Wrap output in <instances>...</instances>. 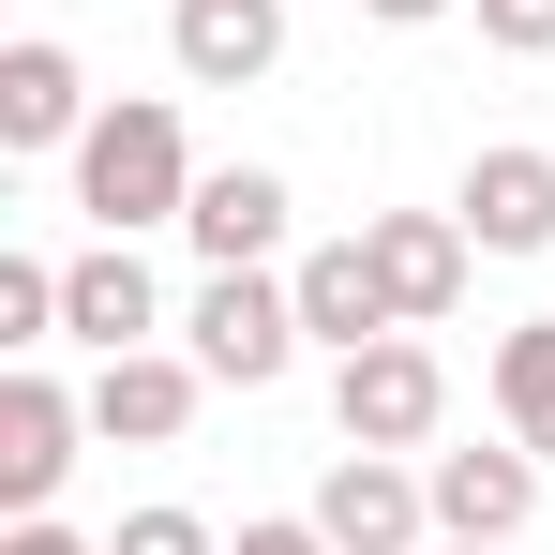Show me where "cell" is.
I'll use <instances>...</instances> for the list:
<instances>
[{
	"label": "cell",
	"mask_w": 555,
	"mask_h": 555,
	"mask_svg": "<svg viewBox=\"0 0 555 555\" xmlns=\"http://www.w3.org/2000/svg\"><path fill=\"white\" fill-rule=\"evenodd\" d=\"M61 166H76L91 241H151V225H181V210H195V135H181V105H166V91H120Z\"/></svg>",
	"instance_id": "obj_1"
},
{
	"label": "cell",
	"mask_w": 555,
	"mask_h": 555,
	"mask_svg": "<svg viewBox=\"0 0 555 555\" xmlns=\"http://www.w3.org/2000/svg\"><path fill=\"white\" fill-rule=\"evenodd\" d=\"M331 436L346 451H436L451 436V361L421 346V331H375L331 361Z\"/></svg>",
	"instance_id": "obj_2"
},
{
	"label": "cell",
	"mask_w": 555,
	"mask_h": 555,
	"mask_svg": "<svg viewBox=\"0 0 555 555\" xmlns=\"http://www.w3.org/2000/svg\"><path fill=\"white\" fill-rule=\"evenodd\" d=\"M181 346L210 361V390H271L315 331H300V285L285 271H195V300H181Z\"/></svg>",
	"instance_id": "obj_3"
},
{
	"label": "cell",
	"mask_w": 555,
	"mask_h": 555,
	"mask_svg": "<svg viewBox=\"0 0 555 555\" xmlns=\"http://www.w3.org/2000/svg\"><path fill=\"white\" fill-rule=\"evenodd\" d=\"M541 480H555V465L526 451L511 421H495L480 451H421V495H436V541H526V526H541Z\"/></svg>",
	"instance_id": "obj_4"
},
{
	"label": "cell",
	"mask_w": 555,
	"mask_h": 555,
	"mask_svg": "<svg viewBox=\"0 0 555 555\" xmlns=\"http://www.w3.org/2000/svg\"><path fill=\"white\" fill-rule=\"evenodd\" d=\"M315 526H331V555H436L421 451H331V480H315Z\"/></svg>",
	"instance_id": "obj_5"
},
{
	"label": "cell",
	"mask_w": 555,
	"mask_h": 555,
	"mask_svg": "<svg viewBox=\"0 0 555 555\" xmlns=\"http://www.w3.org/2000/svg\"><path fill=\"white\" fill-rule=\"evenodd\" d=\"M195 405H210V361H195V346H120V361H91V436L105 451H181Z\"/></svg>",
	"instance_id": "obj_6"
},
{
	"label": "cell",
	"mask_w": 555,
	"mask_h": 555,
	"mask_svg": "<svg viewBox=\"0 0 555 555\" xmlns=\"http://www.w3.org/2000/svg\"><path fill=\"white\" fill-rule=\"evenodd\" d=\"M76 436H91V390H61L46 361H15V375H0V511H61Z\"/></svg>",
	"instance_id": "obj_7"
},
{
	"label": "cell",
	"mask_w": 555,
	"mask_h": 555,
	"mask_svg": "<svg viewBox=\"0 0 555 555\" xmlns=\"http://www.w3.org/2000/svg\"><path fill=\"white\" fill-rule=\"evenodd\" d=\"M61 346H91V361H120V346H166V285H151V256H135V241L61 256Z\"/></svg>",
	"instance_id": "obj_8"
},
{
	"label": "cell",
	"mask_w": 555,
	"mask_h": 555,
	"mask_svg": "<svg viewBox=\"0 0 555 555\" xmlns=\"http://www.w3.org/2000/svg\"><path fill=\"white\" fill-rule=\"evenodd\" d=\"M451 210H465V241H480V256H555V151H526V135L465 151Z\"/></svg>",
	"instance_id": "obj_9"
},
{
	"label": "cell",
	"mask_w": 555,
	"mask_h": 555,
	"mask_svg": "<svg viewBox=\"0 0 555 555\" xmlns=\"http://www.w3.org/2000/svg\"><path fill=\"white\" fill-rule=\"evenodd\" d=\"M166 61L181 91H256L285 76V0H166Z\"/></svg>",
	"instance_id": "obj_10"
},
{
	"label": "cell",
	"mask_w": 555,
	"mask_h": 555,
	"mask_svg": "<svg viewBox=\"0 0 555 555\" xmlns=\"http://www.w3.org/2000/svg\"><path fill=\"white\" fill-rule=\"evenodd\" d=\"M361 241H375V285H390V315H405V331H436V315L465 300V271H480L465 210H375Z\"/></svg>",
	"instance_id": "obj_11"
},
{
	"label": "cell",
	"mask_w": 555,
	"mask_h": 555,
	"mask_svg": "<svg viewBox=\"0 0 555 555\" xmlns=\"http://www.w3.org/2000/svg\"><path fill=\"white\" fill-rule=\"evenodd\" d=\"M285 166H195V210H181V241H195V271H271L285 256Z\"/></svg>",
	"instance_id": "obj_12"
},
{
	"label": "cell",
	"mask_w": 555,
	"mask_h": 555,
	"mask_svg": "<svg viewBox=\"0 0 555 555\" xmlns=\"http://www.w3.org/2000/svg\"><path fill=\"white\" fill-rule=\"evenodd\" d=\"M105 105H91V76H76V46H46V30H15L0 46V151H76Z\"/></svg>",
	"instance_id": "obj_13"
},
{
	"label": "cell",
	"mask_w": 555,
	"mask_h": 555,
	"mask_svg": "<svg viewBox=\"0 0 555 555\" xmlns=\"http://www.w3.org/2000/svg\"><path fill=\"white\" fill-rule=\"evenodd\" d=\"M285 285H300V331H315L331 361H346V346H375V331H405V315H390V285H375V241H315Z\"/></svg>",
	"instance_id": "obj_14"
},
{
	"label": "cell",
	"mask_w": 555,
	"mask_h": 555,
	"mask_svg": "<svg viewBox=\"0 0 555 555\" xmlns=\"http://www.w3.org/2000/svg\"><path fill=\"white\" fill-rule=\"evenodd\" d=\"M480 390H495V421L555 465V315H511V331H495V361H480Z\"/></svg>",
	"instance_id": "obj_15"
},
{
	"label": "cell",
	"mask_w": 555,
	"mask_h": 555,
	"mask_svg": "<svg viewBox=\"0 0 555 555\" xmlns=\"http://www.w3.org/2000/svg\"><path fill=\"white\" fill-rule=\"evenodd\" d=\"M0 346H15V361L61 346V256H0Z\"/></svg>",
	"instance_id": "obj_16"
},
{
	"label": "cell",
	"mask_w": 555,
	"mask_h": 555,
	"mask_svg": "<svg viewBox=\"0 0 555 555\" xmlns=\"http://www.w3.org/2000/svg\"><path fill=\"white\" fill-rule=\"evenodd\" d=\"M105 555H225V526L181 511V495H151V511H120V541H105Z\"/></svg>",
	"instance_id": "obj_17"
},
{
	"label": "cell",
	"mask_w": 555,
	"mask_h": 555,
	"mask_svg": "<svg viewBox=\"0 0 555 555\" xmlns=\"http://www.w3.org/2000/svg\"><path fill=\"white\" fill-rule=\"evenodd\" d=\"M480 46L495 61H555V0H480Z\"/></svg>",
	"instance_id": "obj_18"
},
{
	"label": "cell",
	"mask_w": 555,
	"mask_h": 555,
	"mask_svg": "<svg viewBox=\"0 0 555 555\" xmlns=\"http://www.w3.org/2000/svg\"><path fill=\"white\" fill-rule=\"evenodd\" d=\"M225 555H331V526H315V511H256Z\"/></svg>",
	"instance_id": "obj_19"
},
{
	"label": "cell",
	"mask_w": 555,
	"mask_h": 555,
	"mask_svg": "<svg viewBox=\"0 0 555 555\" xmlns=\"http://www.w3.org/2000/svg\"><path fill=\"white\" fill-rule=\"evenodd\" d=\"M0 555H105V541H76L61 511H15V526H0Z\"/></svg>",
	"instance_id": "obj_20"
},
{
	"label": "cell",
	"mask_w": 555,
	"mask_h": 555,
	"mask_svg": "<svg viewBox=\"0 0 555 555\" xmlns=\"http://www.w3.org/2000/svg\"><path fill=\"white\" fill-rule=\"evenodd\" d=\"M346 15H375V30H436L451 0H346Z\"/></svg>",
	"instance_id": "obj_21"
},
{
	"label": "cell",
	"mask_w": 555,
	"mask_h": 555,
	"mask_svg": "<svg viewBox=\"0 0 555 555\" xmlns=\"http://www.w3.org/2000/svg\"><path fill=\"white\" fill-rule=\"evenodd\" d=\"M436 555H511V541H436Z\"/></svg>",
	"instance_id": "obj_22"
}]
</instances>
